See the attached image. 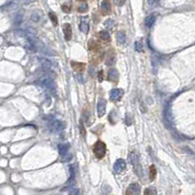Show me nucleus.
<instances>
[{
    "instance_id": "f257e3e1",
    "label": "nucleus",
    "mask_w": 195,
    "mask_h": 195,
    "mask_svg": "<svg viewBox=\"0 0 195 195\" xmlns=\"http://www.w3.org/2000/svg\"><path fill=\"white\" fill-rule=\"evenodd\" d=\"M37 83L39 86L43 87L45 90H47V91H49L51 94H54V95L57 94V86L52 78H50L48 76H44V77L39 78L37 80Z\"/></svg>"
},
{
    "instance_id": "f03ea898",
    "label": "nucleus",
    "mask_w": 195,
    "mask_h": 195,
    "mask_svg": "<svg viewBox=\"0 0 195 195\" xmlns=\"http://www.w3.org/2000/svg\"><path fill=\"white\" fill-rule=\"evenodd\" d=\"M107 153V146H106V143L99 141L97 142V143L94 146V154L95 156H96L98 159H102L104 157Z\"/></svg>"
},
{
    "instance_id": "7ed1b4c3",
    "label": "nucleus",
    "mask_w": 195,
    "mask_h": 195,
    "mask_svg": "<svg viewBox=\"0 0 195 195\" xmlns=\"http://www.w3.org/2000/svg\"><path fill=\"white\" fill-rule=\"evenodd\" d=\"M48 125H49L50 130H51V131L54 132V133L61 132L64 129V127H66L64 123L62 122V121H60V120H58V119H51L48 122Z\"/></svg>"
},
{
    "instance_id": "20e7f679",
    "label": "nucleus",
    "mask_w": 195,
    "mask_h": 195,
    "mask_svg": "<svg viewBox=\"0 0 195 195\" xmlns=\"http://www.w3.org/2000/svg\"><path fill=\"white\" fill-rule=\"evenodd\" d=\"M124 95V91L122 89H119V88H115V89H112L110 91V94H109V97H110V99L113 102H117L120 101L121 98L123 97Z\"/></svg>"
},
{
    "instance_id": "39448f33",
    "label": "nucleus",
    "mask_w": 195,
    "mask_h": 195,
    "mask_svg": "<svg viewBox=\"0 0 195 195\" xmlns=\"http://www.w3.org/2000/svg\"><path fill=\"white\" fill-rule=\"evenodd\" d=\"M106 107H107V101L104 99H99L98 102V106H97L99 117H103L104 114H106V111H107Z\"/></svg>"
},
{
    "instance_id": "423d86ee",
    "label": "nucleus",
    "mask_w": 195,
    "mask_h": 195,
    "mask_svg": "<svg viewBox=\"0 0 195 195\" xmlns=\"http://www.w3.org/2000/svg\"><path fill=\"white\" fill-rule=\"evenodd\" d=\"M38 60H39V63L41 64L43 69H46V70H53L54 69V63H52L50 60L41 58V57H39ZM55 66H57V64L55 63Z\"/></svg>"
},
{
    "instance_id": "0eeeda50",
    "label": "nucleus",
    "mask_w": 195,
    "mask_h": 195,
    "mask_svg": "<svg viewBox=\"0 0 195 195\" xmlns=\"http://www.w3.org/2000/svg\"><path fill=\"white\" fill-rule=\"evenodd\" d=\"M141 191V187L138 183H132L130 184L129 187L127 188L126 195H138Z\"/></svg>"
},
{
    "instance_id": "6e6552de",
    "label": "nucleus",
    "mask_w": 195,
    "mask_h": 195,
    "mask_svg": "<svg viewBox=\"0 0 195 195\" xmlns=\"http://www.w3.org/2000/svg\"><path fill=\"white\" fill-rule=\"evenodd\" d=\"M126 169V162L124 161L123 159H118L115 161L113 165V170L115 171L116 173H119L123 171V170Z\"/></svg>"
},
{
    "instance_id": "1a4fd4ad",
    "label": "nucleus",
    "mask_w": 195,
    "mask_h": 195,
    "mask_svg": "<svg viewBox=\"0 0 195 195\" xmlns=\"http://www.w3.org/2000/svg\"><path fill=\"white\" fill-rule=\"evenodd\" d=\"M79 28H80V31L84 33H87L89 31V21H88L87 17L81 19V22H80V24H79Z\"/></svg>"
},
{
    "instance_id": "9d476101",
    "label": "nucleus",
    "mask_w": 195,
    "mask_h": 195,
    "mask_svg": "<svg viewBox=\"0 0 195 195\" xmlns=\"http://www.w3.org/2000/svg\"><path fill=\"white\" fill-rule=\"evenodd\" d=\"M108 80L111 82H117L118 78H119V73L117 71V69L115 68H111L110 70L108 71Z\"/></svg>"
},
{
    "instance_id": "9b49d317",
    "label": "nucleus",
    "mask_w": 195,
    "mask_h": 195,
    "mask_svg": "<svg viewBox=\"0 0 195 195\" xmlns=\"http://www.w3.org/2000/svg\"><path fill=\"white\" fill-rule=\"evenodd\" d=\"M63 33H64V37H66L67 40H70L72 37V28L71 26L69 23H64L63 24Z\"/></svg>"
},
{
    "instance_id": "f8f14e48",
    "label": "nucleus",
    "mask_w": 195,
    "mask_h": 195,
    "mask_svg": "<svg viewBox=\"0 0 195 195\" xmlns=\"http://www.w3.org/2000/svg\"><path fill=\"white\" fill-rule=\"evenodd\" d=\"M101 9H102V12H103V15H107L108 13H110L111 5H110V3H109L108 0H103V1L102 2V5H101Z\"/></svg>"
},
{
    "instance_id": "ddd939ff",
    "label": "nucleus",
    "mask_w": 195,
    "mask_h": 195,
    "mask_svg": "<svg viewBox=\"0 0 195 195\" xmlns=\"http://www.w3.org/2000/svg\"><path fill=\"white\" fill-rule=\"evenodd\" d=\"M59 152H60V155L61 156H64L68 154V150H69V144L68 143H62V144H59Z\"/></svg>"
},
{
    "instance_id": "4468645a",
    "label": "nucleus",
    "mask_w": 195,
    "mask_h": 195,
    "mask_svg": "<svg viewBox=\"0 0 195 195\" xmlns=\"http://www.w3.org/2000/svg\"><path fill=\"white\" fill-rule=\"evenodd\" d=\"M116 40L119 45H124L125 43H126V40H127V37H126V34H125L124 31H118L116 33Z\"/></svg>"
},
{
    "instance_id": "2eb2a0df",
    "label": "nucleus",
    "mask_w": 195,
    "mask_h": 195,
    "mask_svg": "<svg viewBox=\"0 0 195 195\" xmlns=\"http://www.w3.org/2000/svg\"><path fill=\"white\" fill-rule=\"evenodd\" d=\"M155 20H156V17H155V15H149V16L146 17V22H144V23H146V27H148V28H150L152 26H153V23H155Z\"/></svg>"
},
{
    "instance_id": "dca6fc26",
    "label": "nucleus",
    "mask_w": 195,
    "mask_h": 195,
    "mask_svg": "<svg viewBox=\"0 0 195 195\" xmlns=\"http://www.w3.org/2000/svg\"><path fill=\"white\" fill-rule=\"evenodd\" d=\"M129 159H130V161H131V164H133L134 166H136L137 164H139L138 156H137V154L135 152H131L129 154Z\"/></svg>"
},
{
    "instance_id": "f3484780",
    "label": "nucleus",
    "mask_w": 195,
    "mask_h": 195,
    "mask_svg": "<svg viewBox=\"0 0 195 195\" xmlns=\"http://www.w3.org/2000/svg\"><path fill=\"white\" fill-rule=\"evenodd\" d=\"M106 63H107V66H108V67H111V66H113L114 63H115V58H114V56L112 54H108L107 55Z\"/></svg>"
},
{
    "instance_id": "a211bd4d",
    "label": "nucleus",
    "mask_w": 195,
    "mask_h": 195,
    "mask_svg": "<svg viewBox=\"0 0 195 195\" xmlns=\"http://www.w3.org/2000/svg\"><path fill=\"white\" fill-rule=\"evenodd\" d=\"M31 21L34 22V23H39L40 21H41V19H42V16H41V14H39L38 12H34L32 15H31Z\"/></svg>"
},
{
    "instance_id": "6ab92c4d",
    "label": "nucleus",
    "mask_w": 195,
    "mask_h": 195,
    "mask_svg": "<svg viewBox=\"0 0 195 195\" xmlns=\"http://www.w3.org/2000/svg\"><path fill=\"white\" fill-rule=\"evenodd\" d=\"M99 36L103 40H109V38H110V34H109V32L107 31H102L99 32Z\"/></svg>"
},
{
    "instance_id": "aec40b11",
    "label": "nucleus",
    "mask_w": 195,
    "mask_h": 195,
    "mask_svg": "<svg viewBox=\"0 0 195 195\" xmlns=\"http://www.w3.org/2000/svg\"><path fill=\"white\" fill-rule=\"evenodd\" d=\"M149 179H150V181H153L154 179L156 177V169L154 167V165H151L150 168H149Z\"/></svg>"
},
{
    "instance_id": "412c9836",
    "label": "nucleus",
    "mask_w": 195,
    "mask_h": 195,
    "mask_svg": "<svg viewBox=\"0 0 195 195\" xmlns=\"http://www.w3.org/2000/svg\"><path fill=\"white\" fill-rule=\"evenodd\" d=\"M88 9H89L88 4H87V3H82V4L78 7V11H79L80 13H86V12L88 11Z\"/></svg>"
},
{
    "instance_id": "4be33fe9",
    "label": "nucleus",
    "mask_w": 195,
    "mask_h": 195,
    "mask_svg": "<svg viewBox=\"0 0 195 195\" xmlns=\"http://www.w3.org/2000/svg\"><path fill=\"white\" fill-rule=\"evenodd\" d=\"M49 17H50V19H51V21L54 23V24H57L58 23V18L56 16V14L53 13V12H50L49 13Z\"/></svg>"
},
{
    "instance_id": "5701e85b",
    "label": "nucleus",
    "mask_w": 195,
    "mask_h": 195,
    "mask_svg": "<svg viewBox=\"0 0 195 195\" xmlns=\"http://www.w3.org/2000/svg\"><path fill=\"white\" fill-rule=\"evenodd\" d=\"M113 24H114V22H113V20H111V19L107 20V21L104 22V26H106L107 27H112Z\"/></svg>"
},
{
    "instance_id": "b1692460",
    "label": "nucleus",
    "mask_w": 195,
    "mask_h": 195,
    "mask_svg": "<svg viewBox=\"0 0 195 195\" xmlns=\"http://www.w3.org/2000/svg\"><path fill=\"white\" fill-rule=\"evenodd\" d=\"M135 49H136V51H138V52H142L143 51L142 44L139 43V42H136V46H135Z\"/></svg>"
},
{
    "instance_id": "393cba45",
    "label": "nucleus",
    "mask_w": 195,
    "mask_h": 195,
    "mask_svg": "<svg viewBox=\"0 0 195 195\" xmlns=\"http://www.w3.org/2000/svg\"><path fill=\"white\" fill-rule=\"evenodd\" d=\"M80 132H81V135L82 136H85V128L83 127V122H82V120H80Z\"/></svg>"
},
{
    "instance_id": "a878e982",
    "label": "nucleus",
    "mask_w": 195,
    "mask_h": 195,
    "mask_svg": "<svg viewBox=\"0 0 195 195\" xmlns=\"http://www.w3.org/2000/svg\"><path fill=\"white\" fill-rule=\"evenodd\" d=\"M125 1H126V0H114V3H115V5H117V6H122V5L125 4Z\"/></svg>"
},
{
    "instance_id": "bb28decb",
    "label": "nucleus",
    "mask_w": 195,
    "mask_h": 195,
    "mask_svg": "<svg viewBox=\"0 0 195 195\" xmlns=\"http://www.w3.org/2000/svg\"><path fill=\"white\" fill-rule=\"evenodd\" d=\"M152 193H155V192H154L150 188H146V190H144V195H151Z\"/></svg>"
},
{
    "instance_id": "cd10ccee",
    "label": "nucleus",
    "mask_w": 195,
    "mask_h": 195,
    "mask_svg": "<svg viewBox=\"0 0 195 195\" xmlns=\"http://www.w3.org/2000/svg\"><path fill=\"white\" fill-rule=\"evenodd\" d=\"M103 70H101L99 71V77H98V79H99V82H102L103 81Z\"/></svg>"
},
{
    "instance_id": "c85d7f7f",
    "label": "nucleus",
    "mask_w": 195,
    "mask_h": 195,
    "mask_svg": "<svg viewBox=\"0 0 195 195\" xmlns=\"http://www.w3.org/2000/svg\"><path fill=\"white\" fill-rule=\"evenodd\" d=\"M156 2H157V0H147V3H148V5H150V6L155 5Z\"/></svg>"
},
{
    "instance_id": "c756f323",
    "label": "nucleus",
    "mask_w": 195,
    "mask_h": 195,
    "mask_svg": "<svg viewBox=\"0 0 195 195\" xmlns=\"http://www.w3.org/2000/svg\"><path fill=\"white\" fill-rule=\"evenodd\" d=\"M75 77L78 79V81H79L80 83H84V80L82 79V75H80V74H77V75H76Z\"/></svg>"
},
{
    "instance_id": "7c9ffc66",
    "label": "nucleus",
    "mask_w": 195,
    "mask_h": 195,
    "mask_svg": "<svg viewBox=\"0 0 195 195\" xmlns=\"http://www.w3.org/2000/svg\"><path fill=\"white\" fill-rule=\"evenodd\" d=\"M63 10L66 13H68L69 11H70V9H69V7H67V5H63Z\"/></svg>"
},
{
    "instance_id": "2f4dec72",
    "label": "nucleus",
    "mask_w": 195,
    "mask_h": 195,
    "mask_svg": "<svg viewBox=\"0 0 195 195\" xmlns=\"http://www.w3.org/2000/svg\"><path fill=\"white\" fill-rule=\"evenodd\" d=\"M34 0H23V3L24 4H29L31 2H33Z\"/></svg>"
}]
</instances>
